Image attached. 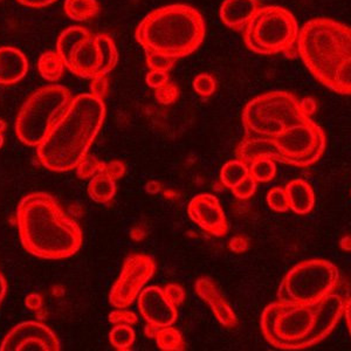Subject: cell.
Here are the masks:
<instances>
[{
  "instance_id": "cell-15",
  "label": "cell",
  "mask_w": 351,
  "mask_h": 351,
  "mask_svg": "<svg viewBox=\"0 0 351 351\" xmlns=\"http://www.w3.org/2000/svg\"><path fill=\"white\" fill-rule=\"evenodd\" d=\"M138 308L144 319L156 327L173 326L178 317L177 307L169 301L163 288L158 286H150L141 291Z\"/></svg>"
},
{
  "instance_id": "cell-5",
  "label": "cell",
  "mask_w": 351,
  "mask_h": 351,
  "mask_svg": "<svg viewBox=\"0 0 351 351\" xmlns=\"http://www.w3.org/2000/svg\"><path fill=\"white\" fill-rule=\"evenodd\" d=\"M326 147L327 138L324 130L311 119H307L274 138H243L238 154L246 164L259 158H269L298 168H308L319 162Z\"/></svg>"
},
{
  "instance_id": "cell-21",
  "label": "cell",
  "mask_w": 351,
  "mask_h": 351,
  "mask_svg": "<svg viewBox=\"0 0 351 351\" xmlns=\"http://www.w3.org/2000/svg\"><path fill=\"white\" fill-rule=\"evenodd\" d=\"M38 68L45 80L56 82L64 75L66 66L59 53L56 51H47L44 54H41L38 62Z\"/></svg>"
},
{
  "instance_id": "cell-28",
  "label": "cell",
  "mask_w": 351,
  "mask_h": 351,
  "mask_svg": "<svg viewBox=\"0 0 351 351\" xmlns=\"http://www.w3.org/2000/svg\"><path fill=\"white\" fill-rule=\"evenodd\" d=\"M104 162L96 160L95 157H84L80 164L76 167V175L81 180H89L94 176L104 171Z\"/></svg>"
},
{
  "instance_id": "cell-34",
  "label": "cell",
  "mask_w": 351,
  "mask_h": 351,
  "mask_svg": "<svg viewBox=\"0 0 351 351\" xmlns=\"http://www.w3.org/2000/svg\"><path fill=\"white\" fill-rule=\"evenodd\" d=\"M137 315L135 313L125 309V308H116L109 315V322L112 324H137Z\"/></svg>"
},
{
  "instance_id": "cell-39",
  "label": "cell",
  "mask_w": 351,
  "mask_h": 351,
  "mask_svg": "<svg viewBox=\"0 0 351 351\" xmlns=\"http://www.w3.org/2000/svg\"><path fill=\"white\" fill-rule=\"evenodd\" d=\"M248 246H250V243H248L247 238H245V237H233L231 241H230V250L237 253V254L245 253L247 251Z\"/></svg>"
},
{
  "instance_id": "cell-24",
  "label": "cell",
  "mask_w": 351,
  "mask_h": 351,
  "mask_svg": "<svg viewBox=\"0 0 351 351\" xmlns=\"http://www.w3.org/2000/svg\"><path fill=\"white\" fill-rule=\"evenodd\" d=\"M328 88L341 95H351V56L336 67Z\"/></svg>"
},
{
  "instance_id": "cell-31",
  "label": "cell",
  "mask_w": 351,
  "mask_h": 351,
  "mask_svg": "<svg viewBox=\"0 0 351 351\" xmlns=\"http://www.w3.org/2000/svg\"><path fill=\"white\" fill-rule=\"evenodd\" d=\"M156 100L158 101L163 106H170L175 104L180 97V89L176 84L169 81L168 84H164L162 87L155 89Z\"/></svg>"
},
{
  "instance_id": "cell-18",
  "label": "cell",
  "mask_w": 351,
  "mask_h": 351,
  "mask_svg": "<svg viewBox=\"0 0 351 351\" xmlns=\"http://www.w3.org/2000/svg\"><path fill=\"white\" fill-rule=\"evenodd\" d=\"M27 72L28 61L24 53L14 47H0V84H16Z\"/></svg>"
},
{
  "instance_id": "cell-2",
  "label": "cell",
  "mask_w": 351,
  "mask_h": 351,
  "mask_svg": "<svg viewBox=\"0 0 351 351\" xmlns=\"http://www.w3.org/2000/svg\"><path fill=\"white\" fill-rule=\"evenodd\" d=\"M16 223L25 250L41 259H67L84 243L79 223L46 192H34L21 200Z\"/></svg>"
},
{
  "instance_id": "cell-36",
  "label": "cell",
  "mask_w": 351,
  "mask_h": 351,
  "mask_svg": "<svg viewBox=\"0 0 351 351\" xmlns=\"http://www.w3.org/2000/svg\"><path fill=\"white\" fill-rule=\"evenodd\" d=\"M163 289L169 301L172 304H175L176 307L183 304L184 301H185V291L178 285L170 284L168 286H165Z\"/></svg>"
},
{
  "instance_id": "cell-9",
  "label": "cell",
  "mask_w": 351,
  "mask_h": 351,
  "mask_svg": "<svg viewBox=\"0 0 351 351\" xmlns=\"http://www.w3.org/2000/svg\"><path fill=\"white\" fill-rule=\"evenodd\" d=\"M307 119L295 95L279 90L265 93L243 108V137L274 138Z\"/></svg>"
},
{
  "instance_id": "cell-22",
  "label": "cell",
  "mask_w": 351,
  "mask_h": 351,
  "mask_svg": "<svg viewBox=\"0 0 351 351\" xmlns=\"http://www.w3.org/2000/svg\"><path fill=\"white\" fill-rule=\"evenodd\" d=\"M64 12L73 21H86L99 14L100 6L96 0H66Z\"/></svg>"
},
{
  "instance_id": "cell-1",
  "label": "cell",
  "mask_w": 351,
  "mask_h": 351,
  "mask_svg": "<svg viewBox=\"0 0 351 351\" xmlns=\"http://www.w3.org/2000/svg\"><path fill=\"white\" fill-rule=\"evenodd\" d=\"M346 299L336 291L316 304L271 302L261 314V331L276 349L302 350L313 347L335 329L343 316Z\"/></svg>"
},
{
  "instance_id": "cell-20",
  "label": "cell",
  "mask_w": 351,
  "mask_h": 351,
  "mask_svg": "<svg viewBox=\"0 0 351 351\" xmlns=\"http://www.w3.org/2000/svg\"><path fill=\"white\" fill-rule=\"evenodd\" d=\"M88 193L96 203H110L115 197L116 182L104 172L97 173L88 184Z\"/></svg>"
},
{
  "instance_id": "cell-42",
  "label": "cell",
  "mask_w": 351,
  "mask_h": 351,
  "mask_svg": "<svg viewBox=\"0 0 351 351\" xmlns=\"http://www.w3.org/2000/svg\"><path fill=\"white\" fill-rule=\"evenodd\" d=\"M16 1L28 8H40L53 4L56 0H16Z\"/></svg>"
},
{
  "instance_id": "cell-48",
  "label": "cell",
  "mask_w": 351,
  "mask_h": 351,
  "mask_svg": "<svg viewBox=\"0 0 351 351\" xmlns=\"http://www.w3.org/2000/svg\"><path fill=\"white\" fill-rule=\"evenodd\" d=\"M5 130H6V123H5L4 121L0 120V132L4 134Z\"/></svg>"
},
{
  "instance_id": "cell-3",
  "label": "cell",
  "mask_w": 351,
  "mask_h": 351,
  "mask_svg": "<svg viewBox=\"0 0 351 351\" xmlns=\"http://www.w3.org/2000/svg\"><path fill=\"white\" fill-rule=\"evenodd\" d=\"M106 117L104 100L92 94L73 99L43 143L36 148L41 165L49 171H71L87 156Z\"/></svg>"
},
{
  "instance_id": "cell-27",
  "label": "cell",
  "mask_w": 351,
  "mask_h": 351,
  "mask_svg": "<svg viewBox=\"0 0 351 351\" xmlns=\"http://www.w3.org/2000/svg\"><path fill=\"white\" fill-rule=\"evenodd\" d=\"M248 170L256 183H268L276 178V162L269 158H259L248 165Z\"/></svg>"
},
{
  "instance_id": "cell-19",
  "label": "cell",
  "mask_w": 351,
  "mask_h": 351,
  "mask_svg": "<svg viewBox=\"0 0 351 351\" xmlns=\"http://www.w3.org/2000/svg\"><path fill=\"white\" fill-rule=\"evenodd\" d=\"M285 191L287 193L289 208L299 216H306L315 206V192L306 180H291L286 185Z\"/></svg>"
},
{
  "instance_id": "cell-38",
  "label": "cell",
  "mask_w": 351,
  "mask_h": 351,
  "mask_svg": "<svg viewBox=\"0 0 351 351\" xmlns=\"http://www.w3.org/2000/svg\"><path fill=\"white\" fill-rule=\"evenodd\" d=\"M145 81L148 84L149 87L157 89V88L162 87L165 84H168L170 81L168 72H160V71H150L147 74Z\"/></svg>"
},
{
  "instance_id": "cell-40",
  "label": "cell",
  "mask_w": 351,
  "mask_h": 351,
  "mask_svg": "<svg viewBox=\"0 0 351 351\" xmlns=\"http://www.w3.org/2000/svg\"><path fill=\"white\" fill-rule=\"evenodd\" d=\"M43 304H44L43 298H41V295H39L38 293H32V294L26 296V299H25V306H26L29 311H40L41 308H43Z\"/></svg>"
},
{
  "instance_id": "cell-10",
  "label": "cell",
  "mask_w": 351,
  "mask_h": 351,
  "mask_svg": "<svg viewBox=\"0 0 351 351\" xmlns=\"http://www.w3.org/2000/svg\"><path fill=\"white\" fill-rule=\"evenodd\" d=\"M72 100V94L64 86L52 84L36 89L28 96L18 114L16 137L21 143L38 148Z\"/></svg>"
},
{
  "instance_id": "cell-35",
  "label": "cell",
  "mask_w": 351,
  "mask_h": 351,
  "mask_svg": "<svg viewBox=\"0 0 351 351\" xmlns=\"http://www.w3.org/2000/svg\"><path fill=\"white\" fill-rule=\"evenodd\" d=\"M108 79L107 75H97L92 79L90 84V94L95 96L100 100H104V97L108 94Z\"/></svg>"
},
{
  "instance_id": "cell-47",
  "label": "cell",
  "mask_w": 351,
  "mask_h": 351,
  "mask_svg": "<svg viewBox=\"0 0 351 351\" xmlns=\"http://www.w3.org/2000/svg\"><path fill=\"white\" fill-rule=\"evenodd\" d=\"M339 246L343 251H351V236L344 237L343 239L339 241Z\"/></svg>"
},
{
  "instance_id": "cell-23",
  "label": "cell",
  "mask_w": 351,
  "mask_h": 351,
  "mask_svg": "<svg viewBox=\"0 0 351 351\" xmlns=\"http://www.w3.org/2000/svg\"><path fill=\"white\" fill-rule=\"evenodd\" d=\"M156 343L160 350L164 351H183L186 349L185 341L180 330H177L172 326L158 328L156 331Z\"/></svg>"
},
{
  "instance_id": "cell-46",
  "label": "cell",
  "mask_w": 351,
  "mask_h": 351,
  "mask_svg": "<svg viewBox=\"0 0 351 351\" xmlns=\"http://www.w3.org/2000/svg\"><path fill=\"white\" fill-rule=\"evenodd\" d=\"M147 191L149 192V193H157V192L160 191V183H157V182H149L148 184H147Z\"/></svg>"
},
{
  "instance_id": "cell-13",
  "label": "cell",
  "mask_w": 351,
  "mask_h": 351,
  "mask_svg": "<svg viewBox=\"0 0 351 351\" xmlns=\"http://www.w3.org/2000/svg\"><path fill=\"white\" fill-rule=\"evenodd\" d=\"M1 351H60L56 334L47 326L36 321L18 324L5 336L0 346Z\"/></svg>"
},
{
  "instance_id": "cell-17",
  "label": "cell",
  "mask_w": 351,
  "mask_h": 351,
  "mask_svg": "<svg viewBox=\"0 0 351 351\" xmlns=\"http://www.w3.org/2000/svg\"><path fill=\"white\" fill-rule=\"evenodd\" d=\"M260 8L259 0H223L220 19L228 28L243 31Z\"/></svg>"
},
{
  "instance_id": "cell-25",
  "label": "cell",
  "mask_w": 351,
  "mask_h": 351,
  "mask_svg": "<svg viewBox=\"0 0 351 351\" xmlns=\"http://www.w3.org/2000/svg\"><path fill=\"white\" fill-rule=\"evenodd\" d=\"M250 175L247 164L243 163L239 160H230L223 164V169L220 171V182L223 186L232 189L240 183L243 178Z\"/></svg>"
},
{
  "instance_id": "cell-37",
  "label": "cell",
  "mask_w": 351,
  "mask_h": 351,
  "mask_svg": "<svg viewBox=\"0 0 351 351\" xmlns=\"http://www.w3.org/2000/svg\"><path fill=\"white\" fill-rule=\"evenodd\" d=\"M104 172L116 182L121 180L125 173V164L121 160H112L109 163L104 164Z\"/></svg>"
},
{
  "instance_id": "cell-41",
  "label": "cell",
  "mask_w": 351,
  "mask_h": 351,
  "mask_svg": "<svg viewBox=\"0 0 351 351\" xmlns=\"http://www.w3.org/2000/svg\"><path fill=\"white\" fill-rule=\"evenodd\" d=\"M300 106H301V109H302L304 115L309 117V119H311V116L314 115V112H316V102L313 100V99H311V97H307V99H304V100H300Z\"/></svg>"
},
{
  "instance_id": "cell-26",
  "label": "cell",
  "mask_w": 351,
  "mask_h": 351,
  "mask_svg": "<svg viewBox=\"0 0 351 351\" xmlns=\"http://www.w3.org/2000/svg\"><path fill=\"white\" fill-rule=\"evenodd\" d=\"M136 334L130 324H115L109 334V341L116 350L128 351L135 343Z\"/></svg>"
},
{
  "instance_id": "cell-32",
  "label": "cell",
  "mask_w": 351,
  "mask_h": 351,
  "mask_svg": "<svg viewBox=\"0 0 351 351\" xmlns=\"http://www.w3.org/2000/svg\"><path fill=\"white\" fill-rule=\"evenodd\" d=\"M193 89L198 95L208 97L216 92V80L208 74H199L193 80Z\"/></svg>"
},
{
  "instance_id": "cell-12",
  "label": "cell",
  "mask_w": 351,
  "mask_h": 351,
  "mask_svg": "<svg viewBox=\"0 0 351 351\" xmlns=\"http://www.w3.org/2000/svg\"><path fill=\"white\" fill-rule=\"evenodd\" d=\"M156 271L155 260L147 254H132L123 263L121 276L109 294L112 307L128 308L134 304Z\"/></svg>"
},
{
  "instance_id": "cell-4",
  "label": "cell",
  "mask_w": 351,
  "mask_h": 351,
  "mask_svg": "<svg viewBox=\"0 0 351 351\" xmlns=\"http://www.w3.org/2000/svg\"><path fill=\"white\" fill-rule=\"evenodd\" d=\"M205 21L190 5L173 4L154 10L136 28L135 39L144 52L180 59L191 56L203 44Z\"/></svg>"
},
{
  "instance_id": "cell-30",
  "label": "cell",
  "mask_w": 351,
  "mask_h": 351,
  "mask_svg": "<svg viewBox=\"0 0 351 351\" xmlns=\"http://www.w3.org/2000/svg\"><path fill=\"white\" fill-rule=\"evenodd\" d=\"M145 58H147V64H148L150 71H160V72H170L173 64H175V59L169 58V56H162L158 53L145 52Z\"/></svg>"
},
{
  "instance_id": "cell-16",
  "label": "cell",
  "mask_w": 351,
  "mask_h": 351,
  "mask_svg": "<svg viewBox=\"0 0 351 351\" xmlns=\"http://www.w3.org/2000/svg\"><path fill=\"white\" fill-rule=\"evenodd\" d=\"M197 295L211 308L212 313L223 327L233 329L239 324L236 313L226 300L223 299L217 285L210 278H200L195 285Z\"/></svg>"
},
{
  "instance_id": "cell-29",
  "label": "cell",
  "mask_w": 351,
  "mask_h": 351,
  "mask_svg": "<svg viewBox=\"0 0 351 351\" xmlns=\"http://www.w3.org/2000/svg\"><path fill=\"white\" fill-rule=\"evenodd\" d=\"M268 206L276 212H287L289 208L287 193L282 188H273L267 193Z\"/></svg>"
},
{
  "instance_id": "cell-11",
  "label": "cell",
  "mask_w": 351,
  "mask_h": 351,
  "mask_svg": "<svg viewBox=\"0 0 351 351\" xmlns=\"http://www.w3.org/2000/svg\"><path fill=\"white\" fill-rule=\"evenodd\" d=\"M339 271L324 259L307 260L296 265L285 276L278 289V301L311 304L336 293Z\"/></svg>"
},
{
  "instance_id": "cell-43",
  "label": "cell",
  "mask_w": 351,
  "mask_h": 351,
  "mask_svg": "<svg viewBox=\"0 0 351 351\" xmlns=\"http://www.w3.org/2000/svg\"><path fill=\"white\" fill-rule=\"evenodd\" d=\"M343 315L346 317V321H347L348 329H349L351 336V296L347 298L346 302H344Z\"/></svg>"
},
{
  "instance_id": "cell-33",
  "label": "cell",
  "mask_w": 351,
  "mask_h": 351,
  "mask_svg": "<svg viewBox=\"0 0 351 351\" xmlns=\"http://www.w3.org/2000/svg\"><path fill=\"white\" fill-rule=\"evenodd\" d=\"M232 193L237 197L238 199L245 200L251 198L256 190V182L251 175H248L246 178H243L240 183L237 184L236 186L230 189Z\"/></svg>"
},
{
  "instance_id": "cell-14",
  "label": "cell",
  "mask_w": 351,
  "mask_h": 351,
  "mask_svg": "<svg viewBox=\"0 0 351 351\" xmlns=\"http://www.w3.org/2000/svg\"><path fill=\"white\" fill-rule=\"evenodd\" d=\"M188 213L193 223L212 236L223 237L228 234V218L216 196L202 193L192 198L189 204Z\"/></svg>"
},
{
  "instance_id": "cell-49",
  "label": "cell",
  "mask_w": 351,
  "mask_h": 351,
  "mask_svg": "<svg viewBox=\"0 0 351 351\" xmlns=\"http://www.w3.org/2000/svg\"><path fill=\"white\" fill-rule=\"evenodd\" d=\"M3 144H4V136L0 132V148L3 147Z\"/></svg>"
},
{
  "instance_id": "cell-44",
  "label": "cell",
  "mask_w": 351,
  "mask_h": 351,
  "mask_svg": "<svg viewBox=\"0 0 351 351\" xmlns=\"http://www.w3.org/2000/svg\"><path fill=\"white\" fill-rule=\"evenodd\" d=\"M6 293H8V284H6V280H5L3 274L0 273V304H1L3 300L5 299Z\"/></svg>"
},
{
  "instance_id": "cell-45",
  "label": "cell",
  "mask_w": 351,
  "mask_h": 351,
  "mask_svg": "<svg viewBox=\"0 0 351 351\" xmlns=\"http://www.w3.org/2000/svg\"><path fill=\"white\" fill-rule=\"evenodd\" d=\"M160 327H156L154 324H145V328H144V334L148 336L149 339H155L156 331Z\"/></svg>"
},
{
  "instance_id": "cell-6",
  "label": "cell",
  "mask_w": 351,
  "mask_h": 351,
  "mask_svg": "<svg viewBox=\"0 0 351 351\" xmlns=\"http://www.w3.org/2000/svg\"><path fill=\"white\" fill-rule=\"evenodd\" d=\"M298 53L311 75L329 87L336 67L351 56V27L327 18L300 28Z\"/></svg>"
},
{
  "instance_id": "cell-8",
  "label": "cell",
  "mask_w": 351,
  "mask_h": 351,
  "mask_svg": "<svg viewBox=\"0 0 351 351\" xmlns=\"http://www.w3.org/2000/svg\"><path fill=\"white\" fill-rule=\"evenodd\" d=\"M243 32L245 44L256 54L276 56L281 53L291 59L299 56V24L285 8L276 5L260 8Z\"/></svg>"
},
{
  "instance_id": "cell-7",
  "label": "cell",
  "mask_w": 351,
  "mask_h": 351,
  "mask_svg": "<svg viewBox=\"0 0 351 351\" xmlns=\"http://www.w3.org/2000/svg\"><path fill=\"white\" fill-rule=\"evenodd\" d=\"M56 52L74 75L84 79L107 75L119 62V52L110 36L94 34L80 26H73L61 33Z\"/></svg>"
}]
</instances>
